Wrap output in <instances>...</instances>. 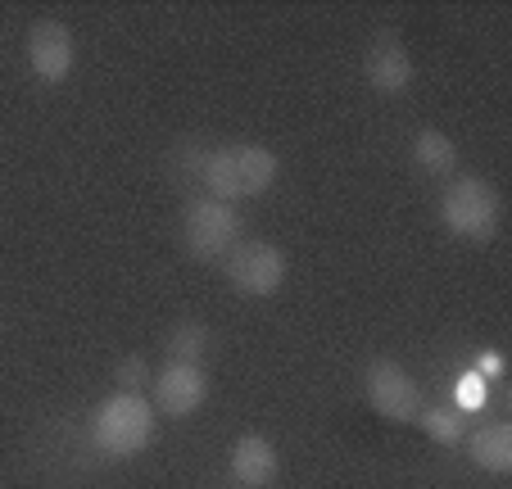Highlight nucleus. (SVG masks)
Here are the masks:
<instances>
[{
    "instance_id": "nucleus-1",
    "label": "nucleus",
    "mask_w": 512,
    "mask_h": 489,
    "mask_svg": "<svg viewBox=\"0 0 512 489\" xmlns=\"http://www.w3.org/2000/svg\"><path fill=\"white\" fill-rule=\"evenodd\" d=\"M277 154L263 150V145H223V150H209L204 159V186H209L213 200H250L263 195L277 182Z\"/></svg>"
},
{
    "instance_id": "nucleus-11",
    "label": "nucleus",
    "mask_w": 512,
    "mask_h": 489,
    "mask_svg": "<svg viewBox=\"0 0 512 489\" xmlns=\"http://www.w3.org/2000/svg\"><path fill=\"white\" fill-rule=\"evenodd\" d=\"M472 458L476 467L494 471V476H508L512 471V426L508 422H485L472 435Z\"/></svg>"
},
{
    "instance_id": "nucleus-8",
    "label": "nucleus",
    "mask_w": 512,
    "mask_h": 489,
    "mask_svg": "<svg viewBox=\"0 0 512 489\" xmlns=\"http://www.w3.org/2000/svg\"><path fill=\"white\" fill-rule=\"evenodd\" d=\"M209 399V376L195 363H168L155 376V408L164 417H191Z\"/></svg>"
},
{
    "instance_id": "nucleus-14",
    "label": "nucleus",
    "mask_w": 512,
    "mask_h": 489,
    "mask_svg": "<svg viewBox=\"0 0 512 489\" xmlns=\"http://www.w3.org/2000/svg\"><path fill=\"white\" fill-rule=\"evenodd\" d=\"M417 422L426 426V435L440 444H458L463 440V417L454 413V408H422L417 413Z\"/></svg>"
},
{
    "instance_id": "nucleus-4",
    "label": "nucleus",
    "mask_w": 512,
    "mask_h": 489,
    "mask_svg": "<svg viewBox=\"0 0 512 489\" xmlns=\"http://www.w3.org/2000/svg\"><path fill=\"white\" fill-rule=\"evenodd\" d=\"M241 240V213L227 200L213 195H191L182 213V245L195 259H227L232 245Z\"/></svg>"
},
{
    "instance_id": "nucleus-13",
    "label": "nucleus",
    "mask_w": 512,
    "mask_h": 489,
    "mask_svg": "<svg viewBox=\"0 0 512 489\" xmlns=\"http://www.w3.org/2000/svg\"><path fill=\"white\" fill-rule=\"evenodd\" d=\"M204 349H209V326H204L200 317H186V322H177L173 331H168V358H173V363L200 367Z\"/></svg>"
},
{
    "instance_id": "nucleus-15",
    "label": "nucleus",
    "mask_w": 512,
    "mask_h": 489,
    "mask_svg": "<svg viewBox=\"0 0 512 489\" xmlns=\"http://www.w3.org/2000/svg\"><path fill=\"white\" fill-rule=\"evenodd\" d=\"M114 381H123V390L136 394V385L150 381V363H145V358H123V363H118V372H114Z\"/></svg>"
},
{
    "instance_id": "nucleus-9",
    "label": "nucleus",
    "mask_w": 512,
    "mask_h": 489,
    "mask_svg": "<svg viewBox=\"0 0 512 489\" xmlns=\"http://www.w3.org/2000/svg\"><path fill=\"white\" fill-rule=\"evenodd\" d=\"M368 82L372 91H381V96H399V91H408V82H413V59H408V46L399 37H377L368 46Z\"/></svg>"
},
{
    "instance_id": "nucleus-3",
    "label": "nucleus",
    "mask_w": 512,
    "mask_h": 489,
    "mask_svg": "<svg viewBox=\"0 0 512 489\" xmlns=\"http://www.w3.org/2000/svg\"><path fill=\"white\" fill-rule=\"evenodd\" d=\"M440 218H445V227L454 231V236L485 245V240L499 236L503 200L485 177H458V182H449V191L440 195Z\"/></svg>"
},
{
    "instance_id": "nucleus-7",
    "label": "nucleus",
    "mask_w": 512,
    "mask_h": 489,
    "mask_svg": "<svg viewBox=\"0 0 512 489\" xmlns=\"http://www.w3.org/2000/svg\"><path fill=\"white\" fill-rule=\"evenodd\" d=\"M73 59H78V41H73V32H68L64 23H55V19L32 23L28 64H32V73H37L46 87H59V82L73 73Z\"/></svg>"
},
{
    "instance_id": "nucleus-16",
    "label": "nucleus",
    "mask_w": 512,
    "mask_h": 489,
    "mask_svg": "<svg viewBox=\"0 0 512 489\" xmlns=\"http://www.w3.org/2000/svg\"><path fill=\"white\" fill-rule=\"evenodd\" d=\"M481 399H485L481 372H476V376H463V403H467V408H481Z\"/></svg>"
},
{
    "instance_id": "nucleus-10",
    "label": "nucleus",
    "mask_w": 512,
    "mask_h": 489,
    "mask_svg": "<svg viewBox=\"0 0 512 489\" xmlns=\"http://www.w3.org/2000/svg\"><path fill=\"white\" fill-rule=\"evenodd\" d=\"M227 462H232V476L241 480L245 489H263L277 480V449H272V440H263V435H241V440L232 444V453H227Z\"/></svg>"
},
{
    "instance_id": "nucleus-12",
    "label": "nucleus",
    "mask_w": 512,
    "mask_h": 489,
    "mask_svg": "<svg viewBox=\"0 0 512 489\" xmlns=\"http://www.w3.org/2000/svg\"><path fill=\"white\" fill-rule=\"evenodd\" d=\"M413 163L431 177H449L458 168V145L449 141L440 127H422L413 141Z\"/></svg>"
},
{
    "instance_id": "nucleus-5",
    "label": "nucleus",
    "mask_w": 512,
    "mask_h": 489,
    "mask_svg": "<svg viewBox=\"0 0 512 489\" xmlns=\"http://www.w3.org/2000/svg\"><path fill=\"white\" fill-rule=\"evenodd\" d=\"M223 272L241 295H272L286 281V254L268 240H236L232 254L223 259Z\"/></svg>"
},
{
    "instance_id": "nucleus-6",
    "label": "nucleus",
    "mask_w": 512,
    "mask_h": 489,
    "mask_svg": "<svg viewBox=\"0 0 512 489\" xmlns=\"http://www.w3.org/2000/svg\"><path fill=\"white\" fill-rule=\"evenodd\" d=\"M363 390H368V403L377 408V417H386V422H417V413H422V390H417V381L399 363H390V358L368 363Z\"/></svg>"
},
{
    "instance_id": "nucleus-2",
    "label": "nucleus",
    "mask_w": 512,
    "mask_h": 489,
    "mask_svg": "<svg viewBox=\"0 0 512 489\" xmlns=\"http://www.w3.org/2000/svg\"><path fill=\"white\" fill-rule=\"evenodd\" d=\"M91 440L109 458H136L145 444L155 440V408L132 390L109 394L91 417Z\"/></svg>"
}]
</instances>
